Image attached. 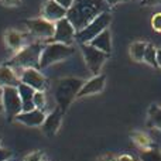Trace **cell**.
I'll return each mask as SVG.
<instances>
[{
	"label": "cell",
	"mask_w": 161,
	"mask_h": 161,
	"mask_svg": "<svg viewBox=\"0 0 161 161\" xmlns=\"http://www.w3.org/2000/svg\"><path fill=\"white\" fill-rule=\"evenodd\" d=\"M3 113L7 119H14L19 113H21L23 102L16 86H6L3 88Z\"/></svg>",
	"instance_id": "obj_8"
},
{
	"label": "cell",
	"mask_w": 161,
	"mask_h": 161,
	"mask_svg": "<svg viewBox=\"0 0 161 161\" xmlns=\"http://www.w3.org/2000/svg\"><path fill=\"white\" fill-rule=\"evenodd\" d=\"M144 62H147L153 68H158V64H157V48L153 44H148L147 48H146Z\"/></svg>",
	"instance_id": "obj_23"
},
{
	"label": "cell",
	"mask_w": 161,
	"mask_h": 161,
	"mask_svg": "<svg viewBox=\"0 0 161 161\" xmlns=\"http://www.w3.org/2000/svg\"><path fill=\"white\" fill-rule=\"evenodd\" d=\"M103 11H109L105 0H74V4L67 10V19L79 31Z\"/></svg>",
	"instance_id": "obj_1"
},
{
	"label": "cell",
	"mask_w": 161,
	"mask_h": 161,
	"mask_svg": "<svg viewBox=\"0 0 161 161\" xmlns=\"http://www.w3.org/2000/svg\"><path fill=\"white\" fill-rule=\"evenodd\" d=\"M2 97H3V88L0 86V113H3V100H2Z\"/></svg>",
	"instance_id": "obj_35"
},
{
	"label": "cell",
	"mask_w": 161,
	"mask_h": 161,
	"mask_svg": "<svg viewBox=\"0 0 161 161\" xmlns=\"http://www.w3.org/2000/svg\"><path fill=\"white\" fill-rule=\"evenodd\" d=\"M140 161H161V151L153 147L144 148L140 154Z\"/></svg>",
	"instance_id": "obj_21"
},
{
	"label": "cell",
	"mask_w": 161,
	"mask_h": 161,
	"mask_svg": "<svg viewBox=\"0 0 161 161\" xmlns=\"http://www.w3.org/2000/svg\"><path fill=\"white\" fill-rule=\"evenodd\" d=\"M116 161H134V157L131 156V154H119V156L116 157Z\"/></svg>",
	"instance_id": "obj_30"
},
{
	"label": "cell",
	"mask_w": 161,
	"mask_h": 161,
	"mask_svg": "<svg viewBox=\"0 0 161 161\" xmlns=\"http://www.w3.org/2000/svg\"><path fill=\"white\" fill-rule=\"evenodd\" d=\"M148 42L146 41H134L133 44L129 48V54L130 57L137 62L144 61V54H146V48H147Z\"/></svg>",
	"instance_id": "obj_18"
},
{
	"label": "cell",
	"mask_w": 161,
	"mask_h": 161,
	"mask_svg": "<svg viewBox=\"0 0 161 161\" xmlns=\"http://www.w3.org/2000/svg\"><path fill=\"white\" fill-rule=\"evenodd\" d=\"M106 85V75L99 74V75H93L91 79H88L85 83L82 85L80 91L78 92V99L80 97H86V96H92V95H97L105 89Z\"/></svg>",
	"instance_id": "obj_12"
},
{
	"label": "cell",
	"mask_w": 161,
	"mask_h": 161,
	"mask_svg": "<svg viewBox=\"0 0 161 161\" xmlns=\"http://www.w3.org/2000/svg\"><path fill=\"white\" fill-rule=\"evenodd\" d=\"M7 161H17V160H7Z\"/></svg>",
	"instance_id": "obj_36"
},
{
	"label": "cell",
	"mask_w": 161,
	"mask_h": 161,
	"mask_svg": "<svg viewBox=\"0 0 161 161\" xmlns=\"http://www.w3.org/2000/svg\"><path fill=\"white\" fill-rule=\"evenodd\" d=\"M17 91H19V95H20V97H21L23 103L33 100V96H34V93H36V89L31 88V86H28L27 83H23V82L19 83Z\"/></svg>",
	"instance_id": "obj_20"
},
{
	"label": "cell",
	"mask_w": 161,
	"mask_h": 161,
	"mask_svg": "<svg viewBox=\"0 0 161 161\" xmlns=\"http://www.w3.org/2000/svg\"><path fill=\"white\" fill-rule=\"evenodd\" d=\"M83 83L85 82L80 78H62L55 83L54 99L57 102V106L64 113L69 109L72 100L78 96V92L80 91Z\"/></svg>",
	"instance_id": "obj_2"
},
{
	"label": "cell",
	"mask_w": 161,
	"mask_h": 161,
	"mask_svg": "<svg viewBox=\"0 0 161 161\" xmlns=\"http://www.w3.org/2000/svg\"><path fill=\"white\" fill-rule=\"evenodd\" d=\"M62 116H64V112L57 106L54 110H51L50 113H47V117H45L44 123H42L41 129L42 133L45 134L47 137H54L57 133H58L59 127H61L62 123Z\"/></svg>",
	"instance_id": "obj_11"
},
{
	"label": "cell",
	"mask_w": 161,
	"mask_h": 161,
	"mask_svg": "<svg viewBox=\"0 0 161 161\" xmlns=\"http://www.w3.org/2000/svg\"><path fill=\"white\" fill-rule=\"evenodd\" d=\"M19 78H20V82L27 83L28 86L34 88L36 91H45L48 86L47 78L37 68H25V69H21V74L19 75Z\"/></svg>",
	"instance_id": "obj_10"
},
{
	"label": "cell",
	"mask_w": 161,
	"mask_h": 161,
	"mask_svg": "<svg viewBox=\"0 0 161 161\" xmlns=\"http://www.w3.org/2000/svg\"><path fill=\"white\" fill-rule=\"evenodd\" d=\"M42 161H45V160H42Z\"/></svg>",
	"instance_id": "obj_38"
},
{
	"label": "cell",
	"mask_w": 161,
	"mask_h": 161,
	"mask_svg": "<svg viewBox=\"0 0 161 161\" xmlns=\"http://www.w3.org/2000/svg\"><path fill=\"white\" fill-rule=\"evenodd\" d=\"M41 17H44L45 20H50L53 23H57L58 20L67 17V8H64L55 0H48L41 8Z\"/></svg>",
	"instance_id": "obj_14"
},
{
	"label": "cell",
	"mask_w": 161,
	"mask_h": 161,
	"mask_svg": "<svg viewBox=\"0 0 161 161\" xmlns=\"http://www.w3.org/2000/svg\"><path fill=\"white\" fill-rule=\"evenodd\" d=\"M55 2L59 3V4H61L64 8H67V10L71 8V6L74 4V0H55Z\"/></svg>",
	"instance_id": "obj_31"
},
{
	"label": "cell",
	"mask_w": 161,
	"mask_h": 161,
	"mask_svg": "<svg viewBox=\"0 0 161 161\" xmlns=\"http://www.w3.org/2000/svg\"><path fill=\"white\" fill-rule=\"evenodd\" d=\"M157 64H158V68H161V48L157 50Z\"/></svg>",
	"instance_id": "obj_34"
},
{
	"label": "cell",
	"mask_w": 161,
	"mask_h": 161,
	"mask_svg": "<svg viewBox=\"0 0 161 161\" xmlns=\"http://www.w3.org/2000/svg\"><path fill=\"white\" fill-rule=\"evenodd\" d=\"M44 50L41 42H33L16 53V55L7 62L13 69H25V68H37L40 64V57Z\"/></svg>",
	"instance_id": "obj_3"
},
{
	"label": "cell",
	"mask_w": 161,
	"mask_h": 161,
	"mask_svg": "<svg viewBox=\"0 0 161 161\" xmlns=\"http://www.w3.org/2000/svg\"><path fill=\"white\" fill-rule=\"evenodd\" d=\"M75 48L72 45H67L62 42H50V44L44 45V50L40 57V64L38 68L44 69L54 64H58L61 61H65L69 57L74 55Z\"/></svg>",
	"instance_id": "obj_4"
},
{
	"label": "cell",
	"mask_w": 161,
	"mask_h": 161,
	"mask_svg": "<svg viewBox=\"0 0 161 161\" xmlns=\"http://www.w3.org/2000/svg\"><path fill=\"white\" fill-rule=\"evenodd\" d=\"M140 2H142V0H140Z\"/></svg>",
	"instance_id": "obj_39"
},
{
	"label": "cell",
	"mask_w": 161,
	"mask_h": 161,
	"mask_svg": "<svg viewBox=\"0 0 161 161\" xmlns=\"http://www.w3.org/2000/svg\"><path fill=\"white\" fill-rule=\"evenodd\" d=\"M20 78L16 74V69H13L8 65H3L0 67V86L6 88V86H19Z\"/></svg>",
	"instance_id": "obj_16"
},
{
	"label": "cell",
	"mask_w": 161,
	"mask_h": 161,
	"mask_svg": "<svg viewBox=\"0 0 161 161\" xmlns=\"http://www.w3.org/2000/svg\"><path fill=\"white\" fill-rule=\"evenodd\" d=\"M33 102L36 105L37 109H41L47 113V108H48V100H47V93L45 91H36L33 96Z\"/></svg>",
	"instance_id": "obj_22"
},
{
	"label": "cell",
	"mask_w": 161,
	"mask_h": 161,
	"mask_svg": "<svg viewBox=\"0 0 161 161\" xmlns=\"http://www.w3.org/2000/svg\"><path fill=\"white\" fill-rule=\"evenodd\" d=\"M0 143H2V136H0Z\"/></svg>",
	"instance_id": "obj_37"
},
{
	"label": "cell",
	"mask_w": 161,
	"mask_h": 161,
	"mask_svg": "<svg viewBox=\"0 0 161 161\" xmlns=\"http://www.w3.org/2000/svg\"><path fill=\"white\" fill-rule=\"evenodd\" d=\"M131 139H133L134 144L139 146V147L143 148V150H144V148H148V147H150V144H151L150 137H148L146 133H142V131H139V133H134Z\"/></svg>",
	"instance_id": "obj_24"
},
{
	"label": "cell",
	"mask_w": 161,
	"mask_h": 161,
	"mask_svg": "<svg viewBox=\"0 0 161 161\" xmlns=\"http://www.w3.org/2000/svg\"><path fill=\"white\" fill-rule=\"evenodd\" d=\"M24 24L27 27L28 33L40 41H48V40L51 41L54 37V33H55V23L45 20L44 17L28 19L24 21Z\"/></svg>",
	"instance_id": "obj_6"
},
{
	"label": "cell",
	"mask_w": 161,
	"mask_h": 161,
	"mask_svg": "<svg viewBox=\"0 0 161 161\" xmlns=\"http://www.w3.org/2000/svg\"><path fill=\"white\" fill-rule=\"evenodd\" d=\"M4 44H6V47H8L10 50L19 53L21 48L25 47V36L23 33H20L19 30H14V28L6 30Z\"/></svg>",
	"instance_id": "obj_15"
},
{
	"label": "cell",
	"mask_w": 161,
	"mask_h": 161,
	"mask_svg": "<svg viewBox=\"0 0 161 161\" xmlns=\"http://www.w3.org/2000/svg\"><path fill=\"white\" fill-rule=\"evenodd\" d=\"M95 161H116V157L110 156V154H105V156H100L97 157Z\"/></svg>",
	"instance_id": "obj_32"
},
{
	"label": "cell",
	"mask_w": 161,
	"mask_h": 161,
	"mask_svg": "<svg viewBox=\"0 0 161 161\" xmlns=\"http://www.w3.org/2000/svg\"><path fill=\"white\" fill-rule=\"evenodd\" d=\"M105 2L109 7H113V6L119 4V3H126V2H130V0H105Z\"/></svg>",
	"instance_id": "obj_33"
},
{
	"label": "cell",
	"mask_w": 161,
	"mask_h": 161,
	"mask_svg": "<svg viewBox=\"0 0 161 161\" xmlns=\"http://www.w3.org/2000/svg\"><path fill=\"white\" fill-rule=\"evenodd\" d=\"M80 53H82V57L85 59V64L88 67V69L93 75H99L102 67L108 61L109 54L92 47L91 44H80Z\"/></svg>",
	"instance_id": "obj_7"
},
{
	"label": "cell",
	"mask_w": 161,
	"mask_h": 161,
	"mask_svg": "<svg viewBox=\"0 0 161 161\" xmlns=\"http://www.w3.org/2000/svg\"><path fill=\"white\" fill-rule=\"evenodd\" d=\"M88 44H91L92 47L97 48V50H100V51H103V53L110 55V53H112V36H110L109 28L105 31H102L99 36H96L91 42H88Z\"/></svg>",
	"instance_id": "obj_17"
},
{
	"label": "cell",
	"mask_w": 161,
	"mask_h": 161,
	"mask_svg": "<svg viewBox=\"0 0 161 161\" xmlns=\"http://www.w3.org/2000/svg\"><path fill=\"white\" fill-rule=\"evenodd\" d=\"M140 4L146 6V7H153V6L161 4V0H142V2H140Z\"/></svg>",
	"instance_id": "obj_29"
},
{
	"label": "cell",
	"mask_w": 161,
	"mask_h": 161,
	"mask_svg": "<svg viewBox=\"0 0 161 161\" xmlns=\"http://www.w3.org/2000/svg\"><path fill=\"white\" fill-rule=\"evenodd\" d=\"M45 117H47V113L44 110L34 109V110H30V112H21V113H19L14 117V120L17 123L28 126V127H41Z\"/></svg>",
	"instance_id": "obj_13"
},
{
	"label": "cell",
	"mask_w": 161,
	"mask_h": 161,
	"mask_svg": "<svg viewBox=\"0 0 161 161\" xmlns=\"http://www.w3.org/2000/svg\"><path fill=\"white\" fill-rule=\"evenodd\" d=\"M23 161H42V153H41V151L31 153V154H28L27 157H24Z\"/></svg>",
	"instance_id": "obj_26"
},
{
	"label": "cell",
	"mask_w": 161,
	"mask_h": 161,
	"mask_svg": "<svg viewBox=\"0 0 161 161\" xmlns=\"http://www.w3.org/2000/svg\"><path fill=\"white\" fill-rule=\"evenodd\" d=\"M110 23H112V14L109 11H103L97 17H95L86 27L76 31V41L79 44H88L96 36H99L102 31L108 30Z\"/></svg>",
	"instance_id": "obj_5"
},
{
	"label": "cell",
	"mask_w": 161,
	"mask_h": 161,
	"mask_svg": "<svg viewBox=\"0 0 161 161\" xmlns=\"http://www.w3.org/2000/svg\"><path fill=\"white\" fill-rule=\"evenodd\" d=\"M76 41V30L72 23L65 17L55 23V33L51 40V42H62L67 45H72Z\"/></svg>",
	"instance_id": "obj_9"
},
{
	"label": "cell",
	"mask_w": 161,
	"mask_h": 161,
	"mask_svg": "<svg viewBox=\"0 0 161 161\" xmlns=\"http://www.w3.org/2000/svg\"><path fill=\"white\" fill-rule=\"evenodd\" d=\"M148 120H150L151 126L158 129L161 131V108L157 105H153L148 109Z\"/></svg>",
	"instance_id": "obj_19"
},
{
	"label": "cell",
	"mask_w": 161,
	"mask_h": 161,
	"mask_svg": "<svg viewBox=\"0 0 161 161\" xmlns=\"http://www.w3.org/2000/svg\"><path fill=\"white\" fill-rule=\"evenodd\" d=\"M13 157V153H11L8 148H4V147H0V161H7V160H11Z\"/></svg>",
	"instance_id": "obj_27"
},
{
	"label": "cell",
	"mask_w": 161,
	"mask_h": 161,
	"mask_svg": "<svg viewBox=\"0 0 161 161\" xmlns=\"http://www.w3.org/2000/svg\"><path fill=\"white\" fill-rule=\"evenodd\" d=\"M3 6H7V7H19L21 6V0H0Z\"/></svg>",
	"instance_id": "obj_28"
},
{
	"label": "cell",
	"mask_w": 161,
	"mask_h": 161,
	"mask_svg": "<svg viewBox=\"0 0 161 161\" xmlns=\"http://www.w3.org/2000/svg\"><path fill=\"white\" fill-rule=\"evenodd\" d=\"M151 27L154 31L161 33V13H156L151 17Z\"/></svg>",
	"instance_id": "obj_25"
}]
</instances>
